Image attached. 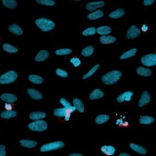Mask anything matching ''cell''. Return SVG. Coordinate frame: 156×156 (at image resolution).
Returning <instances> with one entry per match:
<instances>
[{"instance_id": "cell-1", "label": "cell", "mask_w": 156, "mask_h": 156, "mask_svg": "<svg viewBox=\"0 0 156 156\" xmlns=\"http://www.w3.org/2000/svg\"><path fill=\"white\" fill-rule=\"evenodd\" d=\"M122 76V73L119 71H112L102 76V81L106 85H112L118 82Z\"/></svg>"}, {"instance_id": "cell-2", "label": "cell", "mask_w": 156, "mask_h": 156, "mask_svg": "<svg viewBox=\"0 0 156 156\" xmlns=\"http://www.w3.org/2000/svg\"><path fill=\"white\" fill-rule=\"evenodd\" d=\"M35 23L39 28L44 32L53 30L55 27V23L54 21L44 18L37 19Z\"/></svg>"}, {"instance_id": "cell-3", "label": "cell", "mask_w": 156, "mask_h": 156, "mask_svg": "<svg viewBox=\"0 0 156 156\" xmlns=\"http://www.w3.org/2000/svg\"><path fill=\"white\" fill-rule=\"evenodd\" d=\"M18 78V74L14 71H9L0 76V84H8L15 82Z\"/></svg>"}, {"instance_id": "cell-4", "label": "cell", "mask_w": 156, "mask_h": 156, "mask_svg": "<svg viewBox=\"0 0 156 156\" xmlns=\"http://www.w3.org/2000/svg\"><path fill=\"white\" fill-rule=\"evenodd\" d=\"M28 128L33 131L43 132L48 129V124L43 120L34 121L28 124Z\"/></svg>"}, {"instance_id": "cell-5", "label": "cell", "mask_w": 156, "mask_h": 156, "mask_svg": "<svg viewBox=\"0 0 156 156\" xmlns=\"http://www.w3.org/2000/svg\"><path fill=\"white\" fill-rule=\"evenodd\" d=\"M64 146V142L62 141H56V142H50V143H48V144L43 145L41 147L40 151L43 152L55 151V150L59 149L63 147Z\"/></svg>"}, {"instance_id": "cell-6", "label": "cell", "mask_w": 156, "mask_h": 156, "mask_svg": "<svg viewBox=\"0 0 156 156\" xmlns=\"http://www.w3.org/2000/svg\"><path fill=\"white\" fill-rule=\"evenodd\" d=\"M73 112V110L67 109L64 108H62L56 109L54 111V114L56 117H58V118H62V117H64L65 121H68L70 119L71 113Z\"/></svg>"}, {"instance_id": "cell-7", "label": "cell", "mask_w": 156, "mask_h": 156, "mask_svg": "<svg viewBox=\"0 0 156 156\" xmlns=\"http://www.w3.org/2000/svg\"><path fill=\"white\" fill-rule=\"evenodd\" d=\"M141 62L147 67L155 66L156 65V54H149L142 56Z\"/></svg>"}, {"instance_id": "cell-8", "label": "cell", "mask_w": 156, "mask_h": 156, "mask_svg": "<svg viewBox=\"0 0 156 156\" xmlns=\"http://www.w3.org/2000/svg\"><path fill=\"white\" fill-rule=\"evenodd\" d=\"M140 34V30L136 26H131L126 33V37L128 39H134L138 37Z\"/></svg>"}, {"instance_id": "cell-9", "label": "cell", "mask_w": 156, "mask_h": 156, "mask_svg": "<svg viewBox=\"0 0 156 156\" xmlns=\"http://www.w3.org/2000/svg\"><path fill=\"white\" fill-rule=\"evenodd\" d=\"M104 5H105V2H90L86 5V8L89 11H94L95 10L96 11L97 9L102 7Z\"/></svg>"}, {"instance_id": "cell-10", "label": "cell", "mask_w": 156, "mask_h": 156, "mask_svg": "<svg viewBox=\"0 0 156 156\" xmlns=\"http://www.w3.org/2000/svg\"><path fill=\"white\" fill-rule=\"evenodd\" d=\"M133 96V93L132 91H126L122 94L118 96L117 98V101L119 103L123 102L124 101H130Z\"/></svg>"}, {"instance_id": "cell-11", "label": "cell", "mask_w": 156, "mask_h": 156, "mask_svg": "<svg viewBox=\"0 0 156 156\" xmlns=\"http://www.w3.org/2000/svg\"><path fill=\"white\" fill-rule=\"evenodd\" d=\"M150 101H151V96H150L149 94L148 93V92L144 91L142 93V94L140 97V99L139 100V106L140 108L144 107V106L147 105V104L150 102Z\"/></svg>"}, {"instance_id": "cell-12", "label": "cell", "mask_w": 156, "mask_h": 156, "mask_svg": "<svg viewBox=\"0 0 156 156\" xmlns=\"http://www.w3.org/2000/svg\"><path fill=\"white\" fill-rule=\"evenodd\" d=\"M0 99L8 103L15 102L18 99L16 96H15L13 94H9V93H5L2 94L1 96H0Z\"/></svg>"}, {"instance_id": "cell-13", "label": "cell", "mask_w": 156, "mask_h": 156, "mask_svg": "<svg viewBox=\"0 0 156 156\" xmlns=\"http://www.w3.org/2000/svg\"><path fill=\"white\" fill-rule=\"evenodd\" d=\"M28 93L29 96L34 100H41L43 98L42 94L40 91H38V90L34 89H32V88L28 89Z\"/></svg>"}, {"instance_id": "cell-14", "label": "cell", "mask_w": 156, "mask_h": 156, "mask_svg": "<svg viewBox=\"0 0 156 156\" xmlns=\"http://www.w3.org/2000/svg\"><path fill=\"white\" fill-rule=\"evenodd\" d=\"M49 57V53L44 49L40 51L36 56L35 57V61L37 62H42L46 61Z\"/></svg>"}, {"instance_id": "cell-15", "label": "cell", "mask_w": 156, "mask_h": 156, "mask_svg": "<svg viewBox=\"0 0 156 156\" xmlns=\"http://www.w3.org/2000/svg\"><path fill=\"white\" fill-rule=\"evenodd\" d=\"M20 144L27 148H33L37 146V142L34 140H28V139H22L20 140Z\"/></svg>"}, {"instance_id": "cell-16", "label": "cell", "mask_w": 156, "mask_h": 156, "mask_svg": "<svg viewBox=\"0 0 156 156\" xmlns=\"http://www.w3.org/2000/svg\"><path fill=\"white\" fill-rule=\"evenodd\" d=\"M100 41L103 44H111L116 41V38L112 36H102L100 37Z\"/></svg>"}, {"instance_id": "cell-17", "label": "cell", "mask_w": 156, "mask_h": 156, "mask_svg": "<svg viewBox=\"0 0 156 156\" xmlns=\"http://www.w3.org/2000/svg\"><path fill=\"white\" fill-rule=\"evenodd\" d=\"M8 30L11 33L14 34L15 35H22L23 33L21 28L20 27V26L16 24L10 25L8 27Z\"/></svg>"}, {"instance_id": "cell-18", "label": "cell", "mask_w": 156, "mask_h": 156, "mask_svg": "<svg viewBox=\"0 0 156 156\" xmlns=\"http://www.w3.org/2000/svg\"><path fill=\"white\" fill-rule=\"evenodd\" d=\"M104 16V13L100 9H98L96 11H93L91 13L87 15V18L90 20H96L99 18H101Z\"/></svg>"}, {"instance_id": "cell-19", "label": "cell", "mask_w": 156, "mask_h": 156, "mask_svg": "<svg viewBox=\"0 0 156 156\" xmlns=\"http://www.w3.org/2000/svg\"><path fill=\"white\" fill-rule=\"evenodd\" d=\"M96 32L102 36H108L111 33V28L108 26H102L96 29Z\"/></svg>"}, {"instance_id": "cell-20", "label": "cell", "mask_w": 156, "mask_h": 156, "mask_svg": "<svg viewBox=\"0 0 156 156\" xmlns=\"http://www.w3.org/2000/svg\"><path fill=\"white\" fill-rule=\"evenodd\" d=\"M17 115V112L13 110L11 111H4L1 113V117L3 119H9L13 118Z\"/></svg>"}, {"instance_id": "cell-21", "label": "cell", "mask_w": 156, "mask_h": 156, "mask_svg": "<svg viewBox=\"0 0 156 156\" xmlns=\"http://www.w3.org/2000/svg\"><path fill=\"white\" fill-rule=\"evenodd\" d=\"M46 114L45 112H33L30 114V118L32 120L37 121V120H41L42 119H44L46 118Z\"/></svg>"}, {"instance_id": "cell-22", "label": "cell", "mask_w": 156, "mask_h": 156, "mask_svg": "<svg viewBox=\"0 0 156 156\" xmlns=\"http://www.w3.org/2000/svg\"><path fill=\"white\" fill-rule=\"evenodd\" d=\"M104 96V93L99 89H96L90 93L89 96L90 99L91 100H95V99H99Z\"/></svg>"}, {"instance_id": "cell-23", "label": "cell", "mask_w": 156, "mask_h": 156, "mask_svg": "<svg viewBox=\"0 0 156 156\" xmlns=\"http://www.w3.org/2000/svg\"><path fill=\"white\" fill-rule=\"evenodd\" d=\"M125 14L124 10L122 9H118L114 11H112V12L109 15V18H112V19H118L121 18L122 16H123Z\"/></svg>"}, {"instance_id": "cell-24", "label": "cell", "mask_w": 156, "mask_h": 156, "mask_svg": "<svg viewBox=\"0 0 156 156\" xmlns=\"http://www.w3.org/2000/svg\"><path fill=\"white\" fill-rule=\"evenodd\" d=\"M28 80L31 83L35 84H40L43 83V78L40 76L35 74L30 75L28 77Z\"/></svg>"}, {"instance_id": "cell-25", "label": "cell", "mask_w": 156, "mask_h": 156, "mask_svg": "<svg viewBox=\"0 0 156 156\" xmlns=\"http://www.w3.org/2000/svg\"><path fill=\"white\" fill-rule=\"evenodd\" d=\"M2 3L4 6L8 9H15L18 5L16 0H3Z\"/></svg>"}, {"instance_id": "cell-26", "label": "cell", "mask_w": 156, "mask_h": 156, "mask_svg": "<svg viewBox=\"0 0 156 156\" xmlns=\"http://www.w3.org/2000/svg\"><path fill=\"white\" fill-rule=\"evenodd\" d=\"M136 73L139 75L144 77H149L152 74V72L149 69L144 67H139L136 69Z\"/></svg>"}, {"instance_id": "cell-27", "label": "cell", "mask_w": 156, "mask_h": 156, "mask_svg": "<svg viewBox=\"0 0 156 156\" xmlns=\"http://www.w3.org/2000/svg\"><path fill=\"white\" fill-rule=\"evenodd\" d=\"M73 105L75 108L80 112H83L84 111V107L83 102L80 99H74L73 100Z\"/></svg>"}, {"instance_id": "cell-28", "label": "cell", "mask_w": 156, "mask_h": 156, "mask_svg": "<svg viewBox=\"0 0 156 156\" xmlns=\"http://www.w3.org/2000/svg\"><path fill=\"white\" fill-rule=\"evenodd\" d=\"M101 151L108 155H112L115 152V149L112 146H103L101 149Z\"/></svg>"}, {"instance_id": "cell-29", "label": "cell", "mask_w": 156, "mask_h": 156, "mask_svg": "<svg viewBox=\"0 0 156 156\" xmlns=\"http://www.w3.org/2000/svg\"><path fill=\"white\" fill-rule=\"evenodd\" d=\"M109 119V116L106 114H101L96 117L95 122L97 124H102Z\"/></svg>"}, {"instance_id": "cell-30", "label": "cell", "mask_w": 156, "mask_h": 156, "mask_svg": "<svg viewBox=\"0 0 156 156\" xmlns=\"http://www.w3.org/2000/svg\"><path fill=\"white\" fill-rule=\"evenodd\" d=\"M137 52V49L136 48H133L130 49L126 52H125L124 53H123L121 56H120V59H126L129 58H131L134 56H135V55L136 54Z\"/></svg>"}, {"instance_id": "cell-31", "label": "cell", "mask_w": 156, "mask_h": 156, "mask_svg": "<svg viewBox=\"0 0 156 156\" xmlns=\"http://www.w3.org/2000/svg\"><path fill=\"white\" fill-rule=\"evenodd\" d=\"M130 147H131L133 151H134L135 152L139 154H145L146 153V149L144 147L137 145L136 144H134V143H132V144H130Z\"/></svg>"}, {"instance_id": "cell-32", "label": "cell", "mask_w": 156, "mask_h": 156, "mask_svg": "<svg viewBox=\"0 0 156 156\" xmlns=\"http://www.w3.org/2000/svg\"><path fill=\"white\" fill-rule=\"evenodd\" d=\"M3 49L4 51H6L7 53H16L18 51V49L15 47L14 46H12L8 43H5L3 45Z\"/></svg>"}, {"instance_id": "cell-33", "label": "cell", "mask_w": 156, "mask_h": 156, "mask_svg": "<svg viewBox=\"0 0 156 156\" xmlns=\"http://www.w3.org/2000/svg\"><path fill=\"white\" fill-rule=\"evenodd\" d=\"M94 49L93 46H89L82 50L81 54L83 56L88 57V56H91L94 53Z\"/></svg>"}, {"instance_id": "cell-34", "label": "cell", "mask_w": 156, "mask_h": 156, "mask_svg": "<svg viewBox=\"0 0 156 156\" xmlns=\"http://www.w3.org/2000/svg\"><path fill=\"white\" fill-rule=\"evenodd\" d=\"M154 121V118L152 117L148 116V115H144L140 117L139 119V122L142 124H150L152 123Z\"/></svg>"}, {"instance_id": "cell-35", "label": "cell", "mask_w": 156, "mask_h": 156, "mask_svg": "<svg viewBox=\"0 0 156 156\" xmlns=\"http://www.w3.org/2000/svg\"><path fill=\"white\" fill-rule=\"evenodd\" d=\"M60 103L63 106V107L64 108H66L67 109H71V110H73L74 111H75L76 110L75 107L71 106L69 102L68 101H67L66 99H65L64 98H61Z\"/></svg>"}, {"instance_id": "cell-36", "label": "cell", "mask_w": 156, "mask_h": 156, "mask_svg": "<svg viewBox=\"0 0 156 156\" xmlns=\"http://www.w3.org/2000/svg\"><path fill=\"white\" fill-rule=\"evenodd\" d=\"M72 53V50L69 48H62L57 49L55 51V53L58 56H63V55H68Z\"/></svg>"}, {"instance_id": "cell-37", "label": "cell", "mask_w": 156, "mask_h": 156, "mask_svg": "<svg viewBox=\"0 0 156 156\" xmlns=\"http://www.w3.org/2000/svg\"><path fill=\"white\" fill-rule=\"evenodd\" d=\"M99 64H96L95 66H94L91 69L89 70V71L88 73H87L86 74H84V76H83V79L86 80V79H87V78L93 76L97 71V70L99 69Z\"/></svg>"}, {"instance_id": "cell-38", "label": "cell", "mask_w": 156, "mask_h": 156, "mask_svg": "<svg viewBox=\"0 0 156 156\" xmlns=\"http://www.w3.org/2000/svg\"><path fill=\"white\" fill-rule=\"evenodd\" d=\"M96 33V29L94 27L88 28L86 30H84L83 31V35L84 36H93Z\"/></svg>"}, {"instance_id": "cell-39", "label": "cell", "mask_w": 156, "mask_h": 156, "mask_svg": "<svg viewBox=\"0 0 156 156\" xmlns=\"http://www.w3.org/2000/svg\"><path fill=\"white\" fill-rule=\"evenodd\" d=\"M36 2L39 4L46 6H54L55 2L53 0H37Z\"/></svg>"}, {"instance_id": "cell-40", "label": "cell", "mask_w": 156, "mask_h": 156, "mask_svg": "<svg viewBox=\"0 0 156 156\" xmlns=\"http://www.w3.org/2000/svg\"><path fill=\"white\" fill-rule=\"evenodd\" d=\"M56 74L61 77H67L68 76V74L66 71H65L63 69H61L59 68L56 70Z\"/></svg>"}, {"instance_id": "cell-41", "label": "cell", "mask_w": 156, "mask_h": 156, "mask_svg": "<svg viewBox=\"0 0 156 156\" xmlns=\"http://www.w3.org/2000/svg\"><path fill=\"white\" fill-rule=\"evenodd\" d=\"M70 62L72 63V64L74 67H78L80 66L81 63V60L78 58H73L70 59Z\"/></svg>"}, {"instance_id": "cell-42", "label": "cell", "mask_w": 156, "mask_h": 156, "mask_svg": "<svg viewBox=\"0 0 156 156\" xmlns=\"http://www.w3.org/2000/svg\"><path fill=\"white\" fill-rule=\"evenodd\" d=\"M6 154V147L4 145H0V156H5Z\"/></svg>"}, {"instance_id": "cell-43", "label": "cell", "mask_w": 156, "mask_h": 156, "mask_svg": "<svg viewBox=\"0 0 156 156\" xmlns=\"http://www.w3.org/2000/svg\"><path fill=\"white\" fill-rule=\"evenodd\" d=\"M5 108L6 109V111H11L12 109V105H11V103L6 102L5 105Z\"/></svg>"}, {"instance_id": "cell-44", "label": "cell", "mask_w": 156, "mask_h": 156, "mask_svg": "<svg viewBox=\"0 0 156 156\" xmlns=\"http://www.w3.org/2000/svg\"><path fill=\"white\" fill-rule=\"evenodd\" d=\"M154 0H145L144 1V5L145 6H149L154 3Z\"/></svg>"}, {"instance_id": "cell-45", "label": "cell", "mask_w": 156, "mask_h": 156, "mask_svg": "<svg viewBox=\"0 0 156 156\" xmlns=\"http://www.w3.org/2000/svg\"><path fill=\"white\" fill-rule=\"evenodd\" d=\"M148 27L146 24H143L141 27V30L144 32H146L148 30Z\"/></svg>"}, {"instance_id": "cell-46", "label": "cell", "mask_w": 156, "mask_h": 156, "mask_svg": "<svg viewBox=\"0 0 156 156\" xmlns=\"http://www.w3.org/2000/svg\"><path fill=\"white\" fill-rule=\"evenodd\" d=\"M68 156H83L81 154H77V153H74V154H71L70 155H69Z\"/></svg>"}, {"instance_id": "cell-47", "label": "cell", "mask_w": 156, "mask_h": 156, "mask_svg": "<svg viewBox=\"0 0 156 156\" xmlns=\"http://www.w3.org/2000/svg\"><path fill=\"white\" fill-rule=\"evenodd\" d=\"M119 156H131V155L126 153H121Z\"/></svg>"}]
</instances>
